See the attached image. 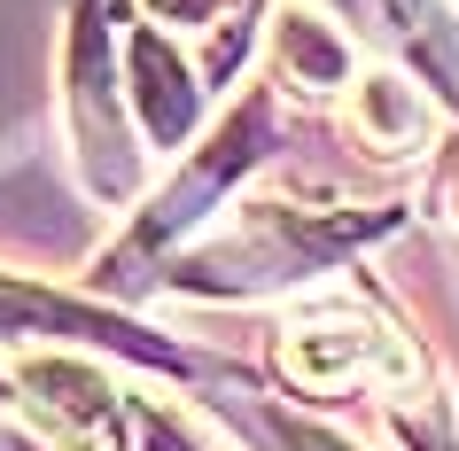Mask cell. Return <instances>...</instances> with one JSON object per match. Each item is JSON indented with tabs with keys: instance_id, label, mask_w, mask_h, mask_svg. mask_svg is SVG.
<instances>
[{
	"instance_id": "cell-1",
	"label": "cell",
	"mask_w": 459,
	"mask_h": 451,
	"mask_svg": "<svg viewBox=\"0 0 459 451\" xmlns=\"http://www.w3.org/2000/svg\"><path fill=\"white\" fill-rule=\"evenodd\" d=\"M71 117H78L86 179H94L109 203H125L133 179H141V156H133V133H125V109H117V71H109L101 0H78V31H71Z\"/></svg>"
},
{
	"instance_id": "cell-2",
	"label": "cell",
	"mask_w": 459,
	"mask_h": 451,
	"mask_svg": "<svg viewBox=\"0 0 459 451\" xmlns=\"http://www.w3.org/2000/svg\"><path fill=\"white\" fill-rule=\"evenodd\" d=\"M265 133H273L265 94H249L242 109H234V117H226V125L211 133V148H203V156H195V164L179 171V179H171L164 195H156V211H148L141 226H133V241H125V265H148L171 234H187L195 218H203V211L218 203V195H226V179H234V171H249L257 156H265Z\"/></svg>"
},
{
	"instance_id": "cell-3",
	"label": "cell",
	"mask_w": 459,
	"mask_h": 451,
	"mask_svg": "<svg viewBox=\"0 0 459 451\" xmlns=\"http://www.w3.org/2000/svg\"><path fill=\"white\" fill-rule=\"evenodd\" d=\"M281 374L296 389H319V397H335L351 381H405L412 358L397 334H382L366 311H319V319H296L281 334Z\"/></svg>"
},
{
	"instance_id": "cell-4",
	"label": "cell",
	"mask_w": 459,
	"mask_h": 451,
	"mask_svg": "<svg viewBox=\"0 0 459 451\" xmlns=\"http://www.w3.org/2000/svg\"><path fill=\"white\" fill-rule=\"evenodd\" d=\"M0 343H101V351H133L148 366H179V351L148 343L141 327H125L94 304H71L55 288H31V281H8L0 273Z\"/></svg>"
},
{
	"instance_id": "cell-5",
	"label": "cell",
	"mask_w": 459,
	"mask_h": 451,
	"mask_svg": "<svg viewBox=\"0 0 459 451\" xmlns=\"http://www.w3.org/2000/svg\"><path fill=\"white\" fill-rule=\"evenodd\" d=\"M16 381H24L31 404L63 428V444H78V451H125V397L94 374V366H78V358H31Z\"/></svg>"
},
{
	"instance_id": "cell-6",
	"label": "cell",
	"mask_w": 459,
	"mask_h": 451,
	"mask_svg": "<svg viewBox=\"0 0 459 451\" xmlns=\"http://www.w3.org/2000/svg\"><path fill=\"white\" fill-rule=\"evenodd\" d=\"M133 94H141L148 109V133L156 141H187V125H195V86L187 71H179V55L156 39V31H133Z\"/></svg>"
},
{
	"instance_id": "cell-7",
	"label": "cell",
	"mask_w": 459,
	"mask_h": 451,
	"mask_svg": "<svg viewBox=\"0 0 459 451\" xmlns=\"http://www.w3.org/2000/svg\"><path fill=\"white\" fill-rule=\"evenodd\" d=\"M420 125H429V109H420V94H412L405 78H366V86H359V133H366V148L405 156V148L420 141Z\"/></svg>"
},
{
	"instance_id": "cell-8",
	"label": "cell",
	"mask_w": 459,
	"mask_h": 451,
	"mask_svg": "<svg viewBox=\"0 0 459 451\" xmlns=\"http://www.w3.org/2000/svg\"><path fill=\"white\" fill-rule=\"evenodd\" d=\"M281 71L304 78V86H342V78H351V48H342L319 16L289 8V16H281Z\"/></svg>"
},
{
	"instance_id": "cell-9",
	"label": "cell",
	"mask_w": 459,
	"mask_h": 451,
	"mask_svg": "<svg viewBox=\"0 0 459 451\" xmlns=\"http://www.w3.org/2000/svg\"><path fill=\"white\" fill-rule=\"evenodd\" d=\"M265 428L281 436V451H351V444H335V436H319V428L289 421V412H265Z\"/></svg>"
},
{
	"instance_id": "cell-10",
	"label": "cell",
	"mask_w": 459,
	"mask_h": 451,
	"mask_svg": "<svg viewBox=\"0 0 459 451\" xmlns=\"http://www.w3.org/2000/svg\"><path fill=\"white\" fill-rule=\"evenodd\" d=\"M148 8H156L164 24H211V16L226 8V0H148Z\"/></svg>"
},
{
	"instance_id": "cell-11",
	"label": "cell",
	"mask_w": 459,
	"mask_h": 451,
	"mask_svg": "<svg viewBox=\"0 0 459 451\" xmlns=\"http://www.w3.org/2000/svg\"><path fill=\"white\" fill-rule=\"evenodd\" d=\"M452 203H459V164H452Z\"/></svg>"
}]
</instances>
